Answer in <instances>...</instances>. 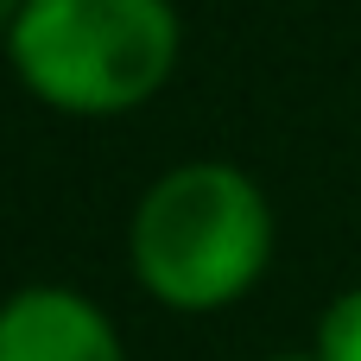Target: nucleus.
<instances>
[{"instance_id":"1","label":"nucleus","mask_w":361,"mask_h":361,"mask_svg":"<svg viewBox=\"0 0 361 361\" xmlns=\"http://www.w3.org/2000/svg\"><path fill=\"white\" fill-rule=\"evenodd\" d=\"M127 254L140 286L171 311H222L235 305L267 254H273V209L260 184L222 159H197L165 171L127 228Z\"/></svg>"},{"instance_id":"4","label":"nucleus","mask_w":361,"mask_h":361,"mask_svg":"<svg viewBox=\"0 0 361 361\" xmlns=\"http://www.w3.org/2000/svg\"><path fill=\"white\" fill-rule=\"evenodd\" d=\"M317 361H361V286L330 298L317 317Z\"/></svg>"},{"instance_id":"3","label":"nucleus","mask_w":361,"mask_h":361,"mask_svg":"<svg viewBox=\"0 0 361 361\" xmlns=\"http://www.w3.org/2000/svg\"><path fill=\"white\" fill-rule=\"evenodd\" d=\"M0 361H127L114 324L70 286H19L0 305Z\"/></svg>"},{"instance_id":"5","label":"nucleus","mask_w":361,"mask_h":361,"mask_svg":"<svg viewBox=\"0 0 361 361\" xmlns=\"http://www.w3.org/2000/svg\"><path fill=\"white\" fill-rule=\"evenodd\" d=\"M19 6H25V0H0V32H13V19H19Z\"/></svg>"},{"instance_id":"6","label":"nucleus","mask_w":361,"mask_h":361,"mask_svg":"<svg viewBox=\"0 0 361 361\" xmlns=\"http://www.w3.org/2000/svg\"><path fill=\"white\" fill-rule=\"evenodd\" d=\"M273 361H298V355H273Z\"/></svg>"},{"instance_id":"2","label":"nucleus","mask_w":361,"mask_h":361,"mask_svg":"<svg viewBox=\"0 0 361 361\" xmlns=\"http://www.w3.org/2000/svg\"><path fill=\"white\" fill-rule=\"evenodd\" d=\"M6 57L19 82L63 114H121L178 63L171 0H25Z\"/></svg>"}]
</instances>
